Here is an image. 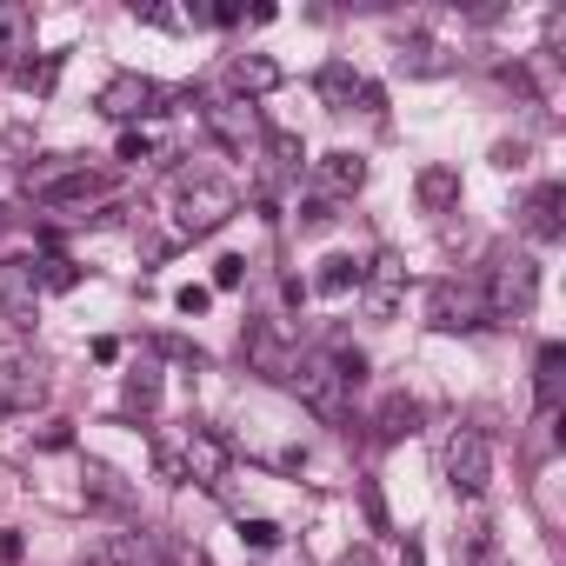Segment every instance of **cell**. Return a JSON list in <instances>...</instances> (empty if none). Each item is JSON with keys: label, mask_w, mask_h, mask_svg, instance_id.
I'll use <instances>...</instances> for the list:
<instances>
[{"label": "cell", "mask_w": 566, "mask_h": 566, "mask_svg": "<svg viewBox=\"0 0 566 566\" xmlns=\"http://www.w3.org/2000/svg\"><path fill=\"white\" fill-rule=\"evenodd\" d=\"M280 387H287L307 413H321V420H340L347 413V374H340V360H334V347H307V354H294L287 360V374H280Z\"/></svg>", "instance_id": "cell-1"}, {"label": "cell", "mask_w": 566, "mask_h": 566, "mask_svg": "<svg viewBox=\"0 0 566 566\" xmlns=\"http://www.w3.org/2000/svg\"><path fill=\"white\" fill-rule=\"evenodd\" d=\"M233 213H240V193L227 180H213V174H180L174 180V233L180 240H200V233L227 227Z\"/></svg>", "instance_id": "cell-2"}, {"label": "cell", "mask_w": 566, "mask_h": 566, "mask_svg": "<svg viewBox=\"0 0 566 566\" xmlns=\"http://www.w3.org/2000/svg\"><path fill=\"white\" fill-rule=\"evenodd\" d=\"M533 301H539V260L533 253H500L493 273H486V294H480L486 321H526Z\"/></svg>", "instance_id": "cell-3"}, {"label": "cell", "mask_w": 566, "mask_h": 566, "mask_svg": "<svg viewBox=\"0 0 566 566\" xmlns=\"http://www.w3.org/2000/svg\"><path fill=\"white\" fill-rule=\"evenodd\" d=\"M200 127H207L227 154H240V160H253L260 140H266L260 107H253V101H233V94H200Z\"/></svg>", "instance_id": "cell-4"}, {"label": "cell", "mask_w": 566, "mask_h": 566, "mask_svg": "<svg viewBox=\"0 0 566 566\" xmlns=\"http://www.w3.org/2000/svg\"><path fill=\"white\" fill-rule=\"evenodd\" d=\"M440 467H447V486H453L460 500H480V493L493 486V447H486V433H480V427H453Z\"/></svg>", "instance_id": "cell-5"}, {"label": "cell", "mask_w": 566, "mask_h": 566, "mask_svg": "<svg viewBox=\"0 0 566 566\" xmlns=\"http://www.w3.org/2000/svg\"><path fill=\"white\" fill-rule=\"evenodd\" d=\"M167 101H187V94H174V87H160L147 74H114L101 87V114L107 120H160V114H174Z\"/></svg>", "instance_id": "cell-6"}, {"label": "cell", "mask_w": 566, "mask_h": 566, "mask_svg": "<svg viewBox=\"0 0 566 566\" xmlns=\"http://www.w3.org/2000/svg\"><path fill=\"white\" fill-rule=\"evenodd\" d=\"M174 467H180V480H193V486H227V467H233V447L213 433V427H187L180 433V453H174Z\"/></svg>", "instance_id": "cell-7"}, {"label": "cell", "mask_w": 566, "mask_h": 566, "mask_svg": "<svg viewBox=\"0 0 566 566\" xmlns=\"http://www.w3.org/2000/svg\"><path fill=\"white\" fill-rule=\"evenodd\" d=\"M427 321L440 327V334H473V327H486V307H480V294L473 287H433L427 294Z\"/></svg>", "instance_id": "cell-8"}, {"label": "cell", "mask_w": 566, "mask_h": 566, "mask_svg": "<svg viewBox=\"0 0 566 566\" xmlns=\"http://www.w3.org/2000/svg\"><path fill=\"white\" fill-rule=\"evenodd\" d=\"M0 307H8L14 327L41 321V287H34V266L28 260H0Z\"/></svg>", "instance_id": "cell-9"}, {"label": "cell", "mask_w": 566, "mask_h": 566, "mask_svg": "<svg viewBox=\"0 0 566 566\" xmlns=\"http://www.w3.org/2000/svg\"><path fill=\"white\" fill-rule=\"evenodd\" d=\"M314 94H321L334 114H347L354 101H360V107H380V87H374V81H360L347 61H327V67L314 74Z\"/></svg>", "instance_id": "cell-10"}, {"label": "cell", "mask_w": 566, "mask_h": 566, "mask_svg": "<svg viewBox=\"0 0 566 566\" xmlns=\"http://www.w3.org/2000/svg\"><path fill=\"white\" fill-rule=\"evenodd\" d=\"M41 400H48L41 360H0V407H8V413H34Z\"/></svg>", "instance_id": "cell-11"}, {"label": "cell", "mask_w": 566, "mask_h": 566, "mask_svg": "<svg viewBox=\"0 0 566 566\" xmlns=\"http://www.w3.org/2000/svg\"><path fill=\"white\" fill-rule=\"evenodd\" d=\"M280 81V61H266V54H233L227 61V87H233V101H260V94H273Z\"/></svg>", "instance_id": "cell-12"}, {"label": "cell", "mask_w": 566, "mask_h": 566, "mask_svg": "<svg viewBox=\"0 0 566 566\" xmlns=\"http://www.w3.org/2000/svg\"><path fill=\"white\" fill-rule=\"evenodd\" d=\"M314 180H321L327 193H360V187H367V154H347V147H340V154H321V160H314Z\"/></svg>", "instance_id": "cell-13"}, {"label": "cell", "mask_w": 566, "mask_h": 566, "mask_svg": "<svg viewBox=\"0 0 566 566\" xmlns=\"http://www.w3.org/2000/svg\"><path fill=\"white\" fill-rule=\"evenodd\" d=\"M287 360H294V347L280 340L273 327H247V367L260 380H280V374H287Z\"/></svg>", "instance_id": "cell-14"}, {"label": "cell", "mask_w": 566, "mask_h": 566, "mask_svg": "<svg viewBox=\"0 0 566 566\" xmlns=\"http://www.w3.org/2000/svg\"><path fill=\"white\" fill-rule=\"evenodd\" d=\"M21 54H34V14L0 0V67H14Z\"/></svg>", "instance_id": "cell-15"}, {"label": "cell", "mask_w": 566, "mask_h": 566, "mask_svg": "<svg viewBox=\"0 0 566 566\" xmlns=\"http://www.w3.org/2000/svg\"><path fill=\"white\" fill-rule=\"evenodd\" d=\"M360 301H367L374 321L394 314V301H400V266H394V260H374V266L360 273Z\"/></svg>", "instance_id": "cell-16"}, {"label": "cell", "mask_w": 566, "mask_h": 566, "mask_svg": "<svg viewBox=\"0 0 566 566\" xmlns=\"http://www.w3.org/2000/svg\"><path fill=\"white\" fill-rule=\"evenodd\" d=\"M134 21L167 28V34H193V28H207V8H154V0H134Z\"/></svg>", "instance_id": "cell-17"}, {"label": "cell", "mask_w": 566, "mask_h": 566, "mask_svg": "<svg viewBox=\"0 0 566 566\" xmlns=\"http://www.w3.org/2000/svg\"><path fill=\"white\" fill-rule=\"evenodd\" d=\"M559 187H539L533 200H526V227H533V240H559Z\"/></svg>", "instance_id": "cell-18"}, {"label": "cell", "mask_w": 566, "mask_h": 566, "mask_svg": "<svg viewBox=\"0 0 566 566\" xmlns=\"http://www.w3.org/2000/svg\"><path fill=\"white\" fill-rule=\"evenodd\" d=\"M374 427H380V440H400V433H413V427H420V400H407V394H387Z\"/></svg>", "instance_id": "cell-19"}, {"label": "cell", "mask_w": 566, "mask_h": 566, "mask_svg": "<svg viewBox=\"0 0 566 566\" xmlns=\"http://www.w3.org/2000/svg\"><path fill=\"white\" fill-rule=\"evenodd\" d=\"M400 67H407V74H427V81H433V74H453L460 61H453L447 48H433V41H413V48H400Z\"/></svg>", "instance_id": "cell-20"}, {"label": "cell", "mask_w": 566, "mask_h": 566, "mask_svg": "<svg viewBox=\"0 0 566 566\" xmlns=\"http://www.w3.org/2000/svg\"><path fill=\"white\" fill-rule=\"evenodd\" d=\"M420 200H427V213H447L460 200V174L453 167H427L420 174Z\"/></svg>", "instance_id": "cell-21"}, {"label": "cell", "mask_w": 566, "mask_h": 566, "mask_svg": "<svg viewBox=\"0 0 566 566\" xmlns=\"http://www.w3.org/2000/svg\"><path fill=\"white\" fill-rule=\"evenodd\" d=\"M260 154H273V167H287V174H301V167H307V147H301V134H287V127H266Z\"/></svg>", "instance_id": "cell-22"}, {"label": "cell", "mask_w": 566, "mask_h": 566, "mask_svg": "<svg viewBox=\"0 0 566 566\" xmlns=\"http://www.w3.org/2000/svg\"><path fill=\"white\" fill-rule=\"evenodd\" d=\"M360 273H367V266H360L354 253H334V260L321 266V280H314V287H321V294H347V287H360Z\"/></svg>", "instance_id": "cell-23"}, {"label": "cell", "mask_w": 566, "mask_h": 566, "mask_svg": "<svg viewBox=\"0 0 566 566\" xmlns=\"http://www.w3.org/2000/svg\"><path fill=\"white\" fill-rule=\"evenodd\" d=\"M74 280H81V273H74V260H61V253L34 260V287H41V294H67Z\"/></svg>", "instance_id": "cell-24"}, {"label": "cell", "mask_w": 566, "mask_h": 566, "mask_svg": "<svg viewBox=\"0 0 566 566\" xmlns=\"http://www.w3.org/2000/svg\"><path fill=\"white\" fill-rule=\"evenodd\" d=\"M559 367H566V347H559V340L539 347V400H546V407L559 400Z\"/></svg>", "instance_id": "cell-25"}, {"label": "cell", "mask_w": 566, "mask_h": 566, "mask_svg": "<svg viewBox=\"0 0 566 566\" xmlns=\"http://www.w3.org/2000/svg\"><path fill=\"white\" fill-rule=\"evenodd\" d=\"M127 407H134V413H154V407H160V374H154V367H140V374L127 380Z\"/></svg>", "instance_id": "cell-26"}, {"label": "cell", "mask_w": 566, "mask_h": 566, "mask_svg": "<svg viewBox=\"0 0 566 566\" xmlns=\"http://www.w3.org/2000/svg\"><path fill=\"white\" fill-rule=\"evenodd\" d=\"M87 493H94L101 506H127V486H120L107 467H87Z\"/></svg>", "instance_id": "cell-27"}, {"label": "cell", "mask_w": 566, "mask_h": 566, "mask_svg": "<svg viewBox=\"0 0 566 566\" xmlns=\"http://www.w3.org/2000/svg\"><path fill=\"white\" fill-rule=\"evenodd\" d=\"M114 154H120V160H127V167H140V160H154V134H140V127H127V134H120V147H114Z\"/></svg>", "instance_id": "cell-28"}, {"label": "cell", "mask_w": 566, "mask_h": 566, "mask_svg": "<svg viewBox=\"0 0 566 566\" xmlns=\"http://www.w3.org/2000/svg\"><path fill=\"white\" fill-rule=\"evenodd\" d=\"M240 539H247L253 553H273V546H280V526H273V520H240Z\"/></svg>", "instance_id": "cell-29"}, {"label": "cell", "mask_w": 566, "mask_h": 566, "mask_svg": "<svg viewBox=\"0 0 566 566\" xmlns=\"http://www.w3.org/2000/svg\"><path fill=\"white\" fill-rule=\"evenodd\" d=\"M81 566H134V546H127V539H101Z\"/></svg>", "instance_id": "cell-30"}, {"label": "cell", "mask_w": 566, "mask_h": 566, "mask_svg": "<svg viewBox=\"0 0 566 566\" xmlns=\"http://www.w3.org/2000/svg\"><path fill=\"white\" fill-rule=\"evenodd\" d=\"M240 280H247V260H240V253H220V260H213V287H220V294H233Z\"/></svg>", "instance_id": "cell-31"}, {"label": "cell", "mask_w": 566, "mask_h": 566, "mask_svg": "<svg viewBox=\"0 0 566 566\" xmlns=\"http://www.w3.org/2000/svg\"><path fill=\"white\" fill-rule=\"evenodd\" d=\"M301 227H307V233L334 227V200H327V193H321V200H301Z\"/></svg>", "instance_id": "cell-32"}, {"label": "cell", "mask_w": 566, "mask_h": 566, "mask_svg": "<svg viewBox=\"0 0 566 566\" xmlns=\"http://www.w3.org/2000/svg\"><path fill=\"white\" fill-rule=\"evenodd\" d=\"M174 307H180V314H193V321H200V314H207V307H213V287H180V294H174Z\"/></svg>", "instance_id": "cell-33"}, {"label": "cell", "mask_w": 566, "mask_h": 566, "mask_svg": "<svg viewBox=\"0 0 566 566\" xmlns=\"http://www.w3.org/2000/svg\"><path fill=\"white\" fill-rule=\"evenodd\" d=\"M473 566H506V553H500L493 539H480V546H473Z\"/></svg>", "instance_id": "cell-34"}, {"label": "cell", "mask_w": 566, "mask_h": 566, "mask_svg": "<svg viewBox=\"0 0 566 566\" xmlns=\"http://www.w3.org/2000/svg\"><path fill=\"white\" fill-rule=\"evenodd\" d=\"M21 559V533H0V566H14Z\"/></svg>", "instance_id": "cell-35"}, {"label": "cell", "mask_w": 566, "mask_h": 566, "mask_svg": "<svg viewBox=\"0 0 566 566\" xmlns=\"http://www.w3.org/2000/svg\"><path fill=\"white\" fill-rule=\"evenodd\" d=\"M334 566H374V553H340Z\"/></svg>", "instance_id": "cell-36"}, {"label": "cell", "mask_w": 566, "mask_h": 566, "mask_svg": "<svg viewBox=\"0 0 566 566\" xmlns=\"http://www.w3.org/2000/svg\"><path fill=\"white\" fill-rule=\"evenodd\" d=\"M0 420H8V407H0Z\"/></svg>", "instance_id": "cell-37"}]
</instances>
